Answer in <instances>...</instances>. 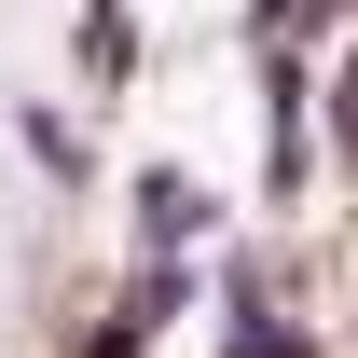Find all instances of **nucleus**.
Returning <instances> with one entry per match:
<instances>
[{"label": "nucleus", "instance_id": "f257e3e1", "mask_svg": "<svg viewBox=\"0 0 358 358\" xmlns=\"http://www.w3.org/2000/svg\"><path fill=\"white\" fill-rule=\"evenodd\" d=\"M303 179H317V69L275 42V69H262V193L289 207Z\"/></svg>", "mask_w": 358, "mask_h": 358}, {"label": "nucleus", "instance_id": "f03ea898", "mask_svg": "<svg viewBox=\"0 0 358 358\" xmlns=\"http://www.w3.org/2000/svg\"><path fill=\"white\" fill-rule=\"evenodd\" d=\"M221 317H234V358H331L303 317H275V275H262V262H234V275H221Z\"/></svg>", "mask_w": 358, "mask_h": 358}, {"label": "nucleus", "instance_id": "7ed1b4c3", "mask_svg": "<svg viewBox=\"0 0 358 358\" xmlns=\"http://www.w3.org/2000/svg\"><path fill=\"white\" fill-rule=\"evenodd\" d=\"M207 234H221V193L207 179H179V166L138 179V248H207Z\"/></svg>", "mask_w": 358, "mask_h": 358}, {"label": "nucleus", "instance_id": "20e7f679", "mask_svg": "<svg viewBox=\"0 0 358 358\" xmlns=\"http://www.w3.org/2000/svg\"><path fill=\"white\" fill-rule=\"evenodd\" d=\"M14 138H28V166H42V179H96V152H83V124H69V110H42V96L14 110Z\"/></svg>", "mask_w": 358, "mask_h": 358}, {"label": "nucleus", "instance_id": "39448f33", "mask_svg": "<svg viewBox=\"0 0 358 358\" xmlns=\"http://www.w3.org/2000/svg\"><path fill=\"white\" fill-rule=\"evenodd\" d=\"M248 14H262V42H317V28H331L345 0H248Z\"/></svg>", "mask_w": 358, "mask_h": 358}, {"label": "nucleus", "instance_id": "423d86ee", "mask_svg": "<svg viewBox=\"0 0 358 358\" xmlns=\"http://www.w3.org/2000/svg\"><path fill=\"white\" fill-rule=\"evenodd\" d=\"M331 152H345V166H358V69H345V83H331Z\"/></svg>", "mask_w": 358, "mask_h": 358}]
</instances>
